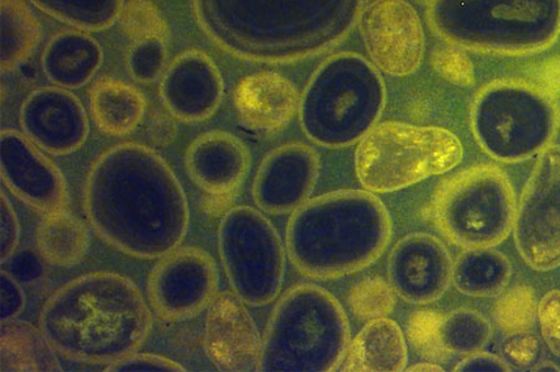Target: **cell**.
<instances>
[{"instance_id": "cell-27", "label": "cell", "mask_w": 560, "mask_h": 372, "mask_svg": "<svg viewBox=\"0 0 560 372\" xmlns=\"http://www.w3.org/2000/svg\"><path fill=\"white\" fill-rule=\"evenodd\" d=\"M40 328L9 321L2 326V370L56 371L59 364Z\"/></svg>"}, {"instance_id": "cell-7", "label": "cell", "mask_w": 560, "mask_h": 372, "mask_svg": "<svg viewBox=\"0 0 560 372\" xmlns=\"http://www.w3.org/2000/svg\"><path fill=\"white\" fill-rule=\"evenodd\" d=\"M463 158V143L446 129L384 122L359 141L355 171L365 190L384 194L445 175Z\"/></svg>"}, {"instance_id": "cell-5", "label": "cell", "mask_w": 560, "mask_h": 372, "mask_svg": "<svg viewBox=\"0 0 560 372\" xmlns=\"http://www.w3.org/2000/svg\"><path fill=\"white\" fill-rule=\"evenodd\" d=\"M430 21L458 48L529 56L558 40L560 0H431Z\"/></svg>"}, {"instance_id": "cell-12", "label": "cell", "mask_w": 560, "mask_h": 372, "mask_svg": "<svg viewBox=\"0 0 560 372\" xmlns=\"http://www.w3.org/2000/svg\"><path fill=\"white\" fill-rule=\"evenodd\" d=\"M219 288V271L209 253L176 249L158 263L149 277L150 305L162 320H191L210 307Z\"/></svg>"}, {"instance_id": "cell-11", "label": "cell", "mask_w": 560, "mask_h": 372, "mask_svg": "<svg viewBox=\"0 0 560 372\" xmlns=\"http://www.w3.org/2000/svg\"><path fill=\"white\" fill-rule=\"evenodd\" d=\"M514 241L532 269L560 267V147L540 153L523 190L514 221Z\"/></svg>"}, {"instance_id": "cell-14", "label": "cell", "mask_w": 560, "mask_h": 372, "mask_svg": "<svg viewBox=\"0 0 560 372\" xmlns=\"http://www.w3.org/2000/svg\"><path fill=\"white\" fill-rule=\"evenodd\" d=\"M0 166L5 187L34 211L47 215L67 207L65 176L25 134L14 130L2 132Z\"/></svg>"}, {"instance_id": "cell-39", "label": "cell", "mask_w": 560, "mask_h": 372, "mask_svg": "<svg viewBox=\"0 0 560 372\" xmlns=\"http://www.w3.org/2000/svg\"><path fill=\"white\" fill-rule=\"evenodd\" d=\"M408 371H444V369L440 368L439 365H432V364H419L413 365L409 369H406Z\"/></svg>"}, {"instance_id": "cell-38", "label": "cell", "mask_w": 560, "mask_h": 372, "mask_svg": "<svg viewBox=\"0 0 560 372\" xmlns=\"http://www.w3.org/2000/svg\"><path fill=\"white\" fill-rule=\"evenodd\" d=\"M454 370L457 372H509L512 369L508 362L493 356V353L476 351L469 353V356L465 360L460 361Z\"/></svg>"}, {"instance_id": "cell-33", "label": "cell", "mask_w": 560, "mask_h": 372, "mask_svg": "<svg viewBox=\"0 0 560 372\" xmlns=\"http://www.w3.org/2000/svg\"><path fill=\"white\" fill-rule=\"evenodd\" d=\"M167 57V41L160 39L133 41L128 53L131 76L139 83H152L165 70Z\"/></svg>"}, {"instance_id": "cell-15", "label": "cell", "mask_w": 560, "mask_h": 372, "mask_svg": "<svg viewBox=\"0 0 560 372\" xmlns=\"http://www.w3.org/2000/svg\"><path fill=\"white\" fill-rule=\"evenodd\" d=\"M454 261L444 242L415 232L395 244L387 262L388 284L397 297L412 304L439 301L453 283Z\"/></svg>"}, {"instance_id": "cell-30", "label": "cell", "mask_w": 560, "mask_h": 372, "mask_svg": "<svg viewBox=\"0 0 560 372\" xmlns=\"http://www.w3.org/2000/svg\"><path fill=\"white\" fill-rule=\"evenodd\" d=\"M435 337L441 349L469 356L490 343L492 326L480 312L459 308L442 317Z\"/></svg>"}, {"instance_id": "cell-24", "label": "cell", "mask_w": 560, "mask_h": 372, "mask_svg": "<svg viewBox=\"0 0 560 372\" xmlns=\"http://www.w3.org/2000/svg\"><path fill=\"white\" fill-rule=\"evenodd\" d=\"M89 101L98 130L114 137L137 130L147 112V98L141 91L117 79L97 81Z\"/></svg>"}, {"instance_id": "cell-29", "label": "cell", "mask_w": 560, "mask_h": 372, "mask_svg": "<svg viewBox=\"0 0 560 372\" xmlns=\"http://www.w3.org/2000/svg\"><path fill=\"white\" fill-rule=\"evenodd\" d=\"M54 20L79 31L98 32L119 21L124 0H30Z\"/></svg>"}, {"instance_id": "cell-19", "label": "cell", "mask_w": 560, "mask_h": 372, "mask_svg": "<svg viewBox=\"0 0 560 372\" xmlns=\"http://www.w3.org/2000/svg\"><path fill=\"white\" fill-rule=\"evenodd\" d=\"M246 305L230 292L217 295L210 304L205 347L222 370H258L261 338Z\"/></svg>"}, {"instance_id": "cell-2", "label": "cell", "mask_w": 560, "mask_h": 372, "mask_svg": "<svg viewBox=\"0 0 560 372\" xmlns=\"http://www.w3.org/2000/svg\"><path fill=\"white\" fill-rule=\"evenodd\" d=\"M39 328L60 356L110 365L147 340L151 312L132 280L96 272L57 290L43 307Z\"/></svg>"}, {"instance_id": "cell-37", "label": "cell", "mask_w": 560, "mask_h": 372, "mask_svg": "<svg viewBox=\"0 0 560 372\" xmlns=\"http://www.w3.org/2000/svg\"><path fill=\"white\" fill-rule=\"evenodd\" d=\"M25 307V295L22 286L7 272H2V323L15 321Z\"/></svg>"}, {"instance_id": "cell-9", "label": "cell", "mask_w": 560, "mask_h": 372, "mask_svg": "<svg viewBox=\"0 0 560 372\" xmlns=\"http://www.w3.org/2000/svg\"><path fill=\"white\" fill-rule=\"evenodd\" d=\"M219 248L233 293L250 307L267 305L284 283L287 249L267 217L250 206L224 214Z\"/></svg>"}, {"instance_id": "cell-22", "label": "cell", "mask_w": 560, "mask_h": 372, "mask_svg": "<svg viewBox=\"0 0 560 372\" xmlns=\"http://www.w3.org/2000/svg\"><path fill=\"white\" fill-rule=\"evenodd\" d=\"M104 61L102 45L84 31H68L54 36L42 57L44 74L58 87L85 86Z\"/></svg>"}, {"instance_id": "cell-32", "label": "cell", "mask_w": 560, "mask_h": 372, "mask_svg": "<svg viewBox=\"0 0 560 372\" xmlns=\"http://www.w3.org/2000/svg\"><path fill=\"white\" fill-rule=\"evenodd\" d=\"M396 293L390 284L381 277H368L349 293L352 313L363 321H373L390 314L396 304Z\"/></svg>"}, {"instance_id": "cell-34", "label": "cell", "mask_w": 560, "mask_h": 372, "mask_svg": "<svg viewBox=\"0 0 560 372\" xmlns=\"http://www.w3.org/2000/svg\"><path fill=\"white\" fill-rule=\"evenodd\" d=\"M538 321L541 338L547 347L560 358V290H550L538 304Z\"/></svg>"}, {"instance_id": "cell-31", "label": "cell", "mask_w": 560, "mask_h": 372, "mask_svg": "<svg viewBox=\"0 0 560 372\" xmlns=\"http://www.w3.org/2000/svg\"><path fill=\"white\" fill-rule=\"evenodd\" d=\"M119 21L122 32L133 41L160 39L167 41L170 29L161 9L150 0H129Z\"/></svg>"}, {"instance_id": "cell-10", "label": "cell", "mask_w": 560, "mask_h": 372, "mask_svg": "<svg viewBox=\"0 0 560 372\" xmlns=\"http://www.w3.org/2000/svg\"><path fill=\"white\" fill-rule=\"evenodd\" d=\"M385 106L382 80L373 74H322L306 88L301 123L306 135L325 148H345L373 129Z\"/></svg>"}, {"instance_id": "cell-8", "label": "cell", "mask_w": 560, "mask_h": 372, "mask_svg": "<svg viewBox=\"0 0 560 372\" xmlns=\"http://www.w3.org/2000/svg\"><path fill=\"white\" fill-rule=\"evenodd\" d=\"M516 193L499 167L481 165L458 172L433 199L439 231L463 249L495 248L516 221Z\"/></svg>"}, {"instance_id": "cell-40", "label": "cell", "mask_w": 560, "mask_h": 372, "mask_svg": "<svg viewBox=\"0 0 560 372\" xmlns=\"http://www.w3.org/2000/svg\"><path fill=\"white\" fill-rule=\"evenodd\" d=\"M535 371H560L555 364H550V362H544V364L538 365Z\"/></svg>"}, {"instance_id": "cell-4", "label": "cell", "mask_w": 560, "mask_h": 372, "mask_svg": "<svg viewBox=\"0 0 560 372\" xmlns=\"http://www.w3.org/2000/svg\"><path fill=\"white\" fill-rule=\"evenodd\" d=\"M349 344L348 316L337 298L318 286H296L270 315L258 371H332L345 360Z\"/></svg>"}, {"instance_id": "cell-16", "label": "cell", "mask_w": 560, "mask_h": 372, "mask_svg": "<svg viewBox=\"0 0 560 372\" xmlns=\"http://www.w3.org/2000/svg\"><path fill=\"white\" fill-rule=\"evenodd\" d=\"M24 134L52 156H68L85 144L89 118L83 104L69 89L42 87L25 98L20 115Z\"/></svg>"}, {"instance_id": "cell-17", "label": "cell", "mask_w": 560, "mask_h": 372, "mask_svg": "<svg viewBox=\"0 0 560 372\" xmlns=\"http://www.w3.org/2000/svg\"><path fill=\"white\" fill-rule=\"evenodd\" d=\"M319 172L318 153L310 145H282L260 163L253 181V201L267 214L295 212L308 202Z\"/></svg>"}, {"instance_id": "cell-36", "label": "cell", "mask_w": 560, "mask_h": 372, "mask_svg": "<svg viewBox=\"0 0 560 372\" xmlns=\"http://www.w3.org/2000/svg\"><path fill=\"white\" fill-rule=\"evenodd\" d=\"M0 256L2 262L8 261L14 255L18 244L21 241V224L11 202L4 193H2V202H0Z\"/></svg>"}, {"instance_id": "cell-26", "label": "cell", "mask_w": 560, "mask_h": 372, "mask_svg": "<svg viewBox=\"0 0 560 372\" xmlns=\"http://www.w3.org/2000/svg\"><path fill=\"white\" fill-rule=\"evenodd\" d=\"M90 247L86 225L67 208L44 215L36 231V249L52 266L71 267L83 260Z\"/></svg>"}, {"instance_id": "cell-35", "label": "cell", "mask_w": 560, "mask_h": 372, "mask_svg": "<svg viewBox=\"0 0 560 372\" xmlns=\"http://www.w3.org/2000/svg\"><path fill=\"white\" fill-rule=\"evenodd\" d=\"M105 371H117V372H142V371H186L184 367L177 364V362L170 360L165 357L151 356V353H137L133 352L131 356L122 358L113 362L108 365Z\"/></svg>"}, {"instance_id": "cell-25", "label": "cell", "mask_w": 560, "mask_h": 372, "mask_svg": "<svg viewBox=\"0 0 560 372\" xmlns=\"http://www.w3.org/2000/svg\"><path fill=\"white\" fill-rule=\"evenodd\" d=\"M512 263L493 248L468 249L454 262L453 284L458 292L487 298L499 295L511 283Z\"/></svg>"}, {"instance_id": "cell-23", "label": "cell", "mask_w": 560, "mask_h": 372, "mask_svg": "<svg viewBox=\"0 0 560 372\" xmlns=\"http://www.w3.org/2000/svg\"><path fill=\"white\" fill-rule=\"evenodd\" d=\"M345 371L400 372L408 365V345L396 322L388 317L370 321L350 341Z\"/></svg>"}, {"instance_id": "cell-3", "label": "cell", "mask_w": 560, "mask_h": 372, "mask_svg": "<svg viewBox=\"0 0 560 372\" xmlns=\"http://www.w3.org/2000/svg\"><path fill=\"white\" fill-rule=\"evenodd\" d=\"M392 236V216L381 199L369 190H339L293 212L287 253L303 276L337 279L373 265Z\"/></svg>"}, {"instance_id": "cell-21", "label": "cell", "mask_w": 560, "mask_h": 372, "mask_svg": "<svg viewBox=\"0 0 560 372\" xmlns=\"http://www.w3.org/2000/svg\"><path fill=\"white\" fill-rule=\"evenodd\" d=\"M302 97L291 80L277 72H258L240 81L234 106L250 131L283 130L301 110Z\"/></svg>"}, {"instance_id": "cell-1", "label": "cell", "mask_w": 560, "mask_h": 372, "mask_svg": "<svg viewBox=\"0 0 560 372\" xmlns=\"http://www.w3.org/2000/svg\"><path fill=\"white\" fill-rule=\"evenodd\" d=\"M84 208L95 232L125 255L162 259L179 248L189 211L166 160L147 145L122 143L90 168Z\"/></svg>"}, {"instance_id": "cell-20", "label": "cell", "mask_w": 560, "mask_h": 372, "mask_svg": "<svg viewBox=\"0 0 560 372\" xmlns=\"http://www.w3.org/2000/svg\"><path fill=\"white\" fill-rule=\"evenodd\" d=\"M186 170L194 183L213 197L236 194L245 183L250 154L236 135L224 131L207 132L189 144Z\"/></svg>"}, {"instance_id": "cell-18", "label": "cell", "mask_w": 560, "mask_h": 372, "mask_svg": "<svg viewBox=\"0 0 560 372\" xmlns=\"http://www.w3.org/2000/svg\"><path fill=\"white\" fill-rule=\"evenodd\" d=\"M161 101L176 120L186 123L209 120L222 103L223 80L205 52L187 50L170 63L160 86Z\"/></svg>"}, {"instance_id": "cell-6", "label": "cell", "mask_w": 560, "mask_h": 372, "mask_svg": "<svg viewBox=\"0 0 560 372\" xmlns=\"http://www.w3.org/2000/svg\"><path fill=\"white\" fill-rule=\"evenodd\" d=\"M471 125L477 143L490 157L518 163L550 147L560 129V106L544 87L526 81H495L476 96Z\"/></svg>"}, {"instance_id": "cell-13", "label": "cell", "mask_w": 560, "mask_h": 372, "mask_svg": "<svg viewBox=\"0 0 560 372\" xmlns=\"http://www.w3.org/2000/svg\"><path fill=\"white\" fill-rule=\"evenodd\" d=\"M360 35L370 60L384 74L405 77L421 67L427 36L408 0H374L361 14Z\"/></svg>"}, {"instance_id": "cell-28", "label": "cell", "mask_w": 560, "mask_h": 372, "mask_svg": "<svg viewBox=\"0 0 560 372\" xmlns=\"http://www.w3.org/2000/svg\"><path fill=\"white\" fill-rule=\"evenodd\" d=\"M2 70L15 69L38 47L42 26L24 0H2Z\"/></svg>"}]
</instances>
